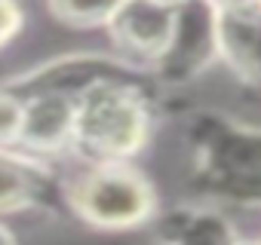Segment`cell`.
I'll use <instances>...</instances> for the list:
<instances>
[{
    "mask_svg": "<svg viewBox=\"0 0 261 245\" xmlns=\"http://www.w3.org/2000/svg\"><path fill=\"white\" fill-rule=\"evenodd\" d=\"M148 138V107L123 83L92 80L74 104L71 141L98 163H123Z\"/></svg>",
    "mask_w": 261,
    "mask_h": 245,
    "instance_id": "cell-1",
    "label": "cell"
},
{
    "mask_svg": "<svg viewBox=\"0 0 261 245\" xmlns=\"http://www.w3.org/2000/svg\"><path fill=\"white\" fill-rule=\"evenodd\" d=\"M197 181L215 199L261 205V132L224 116L200 119Z\"/></svg>",
    "mask_w": 261,
    "mask_h": 245,
    "instance_id": "cell-2",
    "label": "cell"
},
{
    "mask_svg": "<svg viewBox=\"0 0 261 245\" xmlns=\"http://www.w3.org/2000/svg\"><path fill=\"white\" fill-rule=\"evenodd\" d=\"M77 215L105 230L139 227L154 211L151 184L123 163H101L86 172L71 193Z\"/></svg>",
    "mask_w": 261,
    "mask_h": 245,
    "instance_id": "cell-3",
    "label": "cell"
},
{
    "mask_svg": "<svg viewBox=\"0 0 261 245\" xmlns=\"http://www.w3.org/2000/svg\"><path fill=\"white\" fill-rule=\"evenodd\" d=\"M108 28L123 49L160 62L175 31V7L157 0H123Z\"/></svg>",
    "mask_w": 261,
    "mask_h": 245,
    "instance_id": "cell-4",
    "label": "cell"
},
{
    "mask_svg": "<svg viewBox=\"0 0 261 245\" xmlns=\"http://www.w3.org/2000/svg\"><path fill=\"white\" fill-rule=\"evenodd\" d=\"M218 55H224L240 77L261 83V4H218Z\"/></svg>",
    "mask_w": 261,
    "mask_h": 245,
    "instance_id": "cell-5",
    "label": "cell"
},
{
    "mask_svg": "<svg viewBox=\"0 0 261 245\" xmlns=\"http://www.w3.org/2000/svg\"><path fill=\"white\" fill-rule=\"evenodd\" d=\"M74 104L77 98L68 95H40L31 104L22 107V126L19 138L31 150H59L62 144L71 141L74 132Z\"/></svg>",
    "mask_w": 261,
    "mask_h": 245,
    "instance_id": "cell-6",
    "label": "cell"
},
{
    "mask_svg": "<svg viewBox=\"0 0 261 245\" xmlns=\"http://www.w3.org/2000/svg\"><path fill=\"white\" fill-rule=\"evenodd\" d=\"M233 227L215 211H178L163 224L160 245H237Z\"/></svg>",
    "mask_w": 261,
    "mask_h": 245,
    "instance_id": "cell-7",
    "label": "cell"
},
{
    "mask_svg": "<svg viewBox=\"0 0 261 245\" xmlns=\"http://www.w3.org/2000/svg\"><path fill=\"white\" fill-rule=\"evenodd\" d=\"M40 187H43L40 169H34L31 163L13 157L7 150H0V215L31 205L37 199Z\"/></svg>",
    "mask_w": 261,
    "mask_h": 245,
    "instance_id": "cell-8",
    "label": "cell"
},
{
    "mask_svg": "<svg viewBox=\"0 0 261 245\" xmlns=\"http://www.w3.org/2000/svg\"><path fill=\"white\" fill-rule=\"evenodd\" d=\"M49 4L62 22L77 28H92V25H108L123 0H49Z\"/></svg>",
    "mask_w": 261,
    "mask_h": 245,
    "instance_id": "cell-9",
    "label": "cell"
},
{
    "mask_svg": "<svg viewBox=\"0 0 261 245\" xmlns=\"http://www.w3.org/2000/svg\"><path fill=\"white\" fill-rule=\"evenodd\" d=\"M22 107L13 95L0 92V144L16 141L19 138V126H22Z\"/></svg>",
    "mask_w": 261,
    "mask_h": 245,
    "instance_id": "cell-10",
    "label": "cell"
},
{
    "mask_svg": "<svg viewBox=\"0 0 261 245\" xmlns=\"http://www.w3.org/2000/svg\"><path fill=\"white\" fill-rule=\"evenodd\" d=\"M19 25H22V13L13 0H0V46L10 43L16 34H19Z\"/></svg>",
    "mask_w": 261,
    "mask_h": 245,
    "instance_id": "cell-11",
    "label": "cell"
},
{
    "mask_svg": "<svg viewBox=\"0 0 261 245\" xmlns=\"http://www.w3.org/2000/svg\"><path fill=\"white\" fill-rule=\"evenodd\" d=\"M0 245H16V242H13V236L7 233V227H4V224H0Z\"/></svg>",
    "mask_w": 261,
    "mask_h": 245,
    "instance_id": "cell-12",
    "label": "cell"
},
{
    "mask_svg": "<svg viewBox=\"0 0 261 245\" xmlns=\"http://www.w3.org/2000/svg\"><path fill=\"white\" fill-rule=\"evenodd\" d=\"M237 245H261V239H237Z\"/></svg>",
    "mask_w": 261,
    "mask_h": 245,
    "instance_id": "cell-13",
    "label": "cell"
},
{
    "mask_svg": "<svg viewBox=\"0 0 261 245\" xmlns=\"http://www.w3.org/2000/svg\"><path fill=\"white\" fill-rule=\"evenodd\" d=\"M157 4H166V7H178V4H185V0H157Z\"/></svg>",
    "mask_w": 261,
    "mask_h": 245,
    "instance_id": "cell-14",
    "label": "cell"
},
{
    "mask_svg": "<svg viewBox=\"0 0 261 245\" xmlns=\"http://www.w3.org/2000/svg\"><path fill=\"white\" fill-rule=\"evenodd\" d=\"M255 4H261V0H255Z\"/></svg>",
    "mask_w": 261,
    "mask_h": 245,
    "instance_id": "cell-15",
    "label": "cell"
}]
</instances>
